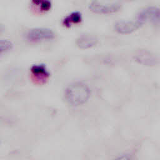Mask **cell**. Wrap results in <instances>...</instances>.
<instances>
[{
  "mask_svg": "<svg viewBox=\"0 0 160 160\" xmlns=\"http://www.w3.org/2000/svg\"><path fill=\"white\" fill-rule=\"evenodd\" d=\"M142 24L137 19L136 21H121L117 22L114 25L115 31L121 34H128L138 29Z\"/></svg>",
  "mask_w": 160,
  "mask_h": 160,
  "instance_id": "5",
  "label": "cell"
},
{
  "mask_svg": "<svg viewBox=\"0 0 160 160\" xmlns=\"http://www.w3.org/2000/svg\"><path fill=\"white\" fill-rule=\"evenodd\" d=\"M137 19L143 24L148 21L158 24L159 22V9L154 6L146 8L138 13Z\"/></svg>",
  "mask_w": 160,
  "mask_h": 160,
  "instance_id": "3",
  "label": "cell"
},
{
  "mask_svg": "<svg viewBox=\"0 0 160 160\" xmlns=\"http://www.w3.org/2000/svg\"><path fill=\"white\" fill-rule=\"evenodd\" d=\"M55 37L54 32L48 28H36L30 29L27 33V38L31 41L50 40Z\"/></svg>",
  "mask_w": 160,
  "mask_h": 160,
  "instance_id": "4",
  "label": "cell"
},
{
  "mask_svg": "<svg viewBox=\"0 0 160 160\" xmlns=\"http://www.w3.org/2000/svg\"><path fill=\"white\" fill-rule=\"evenodd\" d=\"M98 42V39L93 35L82 34L76 40V44L80 49H87L95 46Z\"/></svg>",
  "mask_w": 160,
  "mask_h": 160,
  "instance_id": "7",
  "label": "cell"
},
{
  "mask_svg": "<svg viewBox=\"0 0 160 160\" xmlns=\"http://www.w3.org/2000/svg\"><path fill=\"white\" fill-rule=\"evenodd\" d=\"M13 44L8 39L0 40V55L6 53L12 49Z\"/></svg>",
  "mask_w": 160,
  "mask_h": 160,
  "instance_id": "11",
  "label": "cell"
},
{
  "mask_svg": "<svg viewBox=\"0 0 160 160\" xmlns=\"http://www.w3.org/2000/svg\"><path fill=\"white\" fill-rule=\"evenodd\" d=\"M121 5L117 2H104L98 0H92L89 4V9L96 14H112L119 11Z\"/></svg>",
  "mask_w": 160,
  "mask_h": 160,
  "instance_id": "2",
  "label": "cell"
},
{
  "mask_svg": "<svg viewBox=\"0 0 160 160\" xmlns=\"http://www.w3.org/2000/svg\"><path fill=\"white\" fill-rule=\"evenodd\" d=\"M91 91L88 86L82 82H74L65 90V99L71 106H78L86 102L90 97Z\"/></svg>",
  "mask_w": 160,
  "mask_h": 160,
  "instance_id": "1",
  "label": "cell"
},
{
  "mask_svg": "<svg viewBox=\"0 0 160 160\" xmlns=\"http://www.w3.org/2000/svg\"><path fill=\"white\" fill-rule=\"evenodd\" d=\"M82 19V14L79 11H74L67 16L62 21V24L66 27H70L72 24H78Z\"/></svg>",
  "mask_w": 160,
  "mask_h": 160,
  "instance_id": "9",
  "label": "cell"
},
{
  "mask_svg": "<svg viewBox=\"0 0 160 160\" xmlns=\"http://www.w3.org/2000/svg\"><path fill=\"white\" fill-rule=\"evenodd\" d=\"M135 60L139 64L151 66H154L158 62V59L151 52L146 50H140L134 55Z\"/></svg>",
  "mask_w": 160,
  "mask_h": 160,
  "instance_id": "6",
  "label": "cell"
},
{
  "mask_svg": "<svg viewBox=\"0 0 160 160\" xmlns=\"http://www.w3.org/2000/svg\"><path fill=\"white\" fill-rule=\"evenodd\" d=\"M32 2L40 8L43 11H48L51 9L52 4L49 0H31Z\"/></svg>",
  "mask_w": 160,
  "mask_h": 160,
  "instance_id": "10",
  "label": "cell"
},
{
  "mask_svg": "<svg viewBox=\"0 0 160 160\" xmlns=\"http://www.w3.org/2000/svg\"><path fill=\"white\" fill-rule=\"evenodd\" d=\"M4 30V26H3L2 25L0 24V35L3 32Z\"/></svg>",
  "mask_w": 160,
  "mask_h": 160,
  "instance_id": "12",
  "label": "cell"
},
{
  "mask_svg": "<svg viewBox=\"0 0 160 160\" xmlns=\"http://www.w3.org/2000/svg\"><path fill=\"white\" fill-rule=\"evenodd\" d=\"M31 71L33 76L41 80L46 79L49 77V72L44 64H34L31 66Z\"/></svg>",
  "mask_w": 160,
  "mask_h": 160,
  "instance_id": "8",
  "label": "cell"
}]
</instances>
